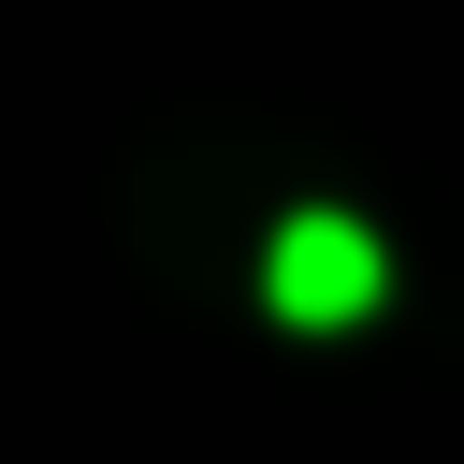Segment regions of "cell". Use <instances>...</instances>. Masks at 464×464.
Listing matches in <instances>:
<instances>
[{
  "mask_svg": "<svg viewBox=\"0 0 464 464\" xmlns=\"http://www.w3.org/2000/svg\"><path fill=\"white\" fill-rule=\"evenodd\" d=\"M261 290H276V319L334 334V319H362V304H377V232H362V218H290V232H276V261H261Z\"/></svg>",
  "mask_w": 464,
  "mask_h": 464,
  "instance_id": "6da1fadb",
  "label": "cell"
}]
</instances>
